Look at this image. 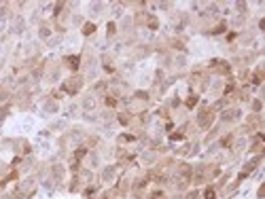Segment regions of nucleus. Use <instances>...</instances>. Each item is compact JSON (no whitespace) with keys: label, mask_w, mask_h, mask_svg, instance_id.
Masks as SVG:
<instances>
[{"label":"nucleus","mask_w":265,"mask_h":199,"mask_svg":"<svg viewBox=\"0 0 265 199\" xmlns=\"http://www.w3.org/2000/svg\"><path fill=\"white\" fill-rule=\"evenodd\" d=\"M195 102H197V98H195V96H191V100H187V106L191 108V106H195Z\"/></svg>","instance_id":"nucleus-6"},{"label":"nucleus","mask_w":265,"mask_h":199,"mask_svg":"<svg viewBox=\"0 0 265 199\" xmlns=\"http://www.w3.org/2000/svg\"><path fill=\"white\" fill-rule=\"evenodd\" d=\"M210 121H212V112L204 110V112L199 114V125H202V127H208V125H210Z\"/></svg>","instance_id":"nucleus-2"},{"label":"nucleus","mask_w":265,"mask_h":199,"mask_svg":"<svg viewBox=\"0 0 265 199\" xmlns=\"http://www.w3.org/2000/svg\"><path fill=\"white\" fill-rule=\"evenodd\" d=\"M195 197H197V193H191V195H189L187 199H195Z\"/></svg>","instance_id":"nucleus-8"},{"label":"nucleus","mask_w":265,"mask_h":199,"mask_svg":"<svg viewBox=\"0 0 265 199\" xmlns=\"http://www.w3.org/2000/svg\"><path fill=\"white\" fill-rule=\"evenodd\" d=\"M151 199H163V193H153V197Z\"/></svg>","instance_id":"nucleus-7"},{"label":"nucleus","mask_w":265,"mask_h":199,"mask_svg":"<svg viewBox=\"0 0 265 199\" xmlns=\"http://www.w3.org/2000/svg\"><path fill=\"white\" fill-rule=\"evenodd\" d=\"M204 197H206V199H214V197H217V195H214V189H208V191L204 193Z\"/></svg>","instance_id":"nucleus-5"},{"label":"nucleus","mask_w":265,"mask_h":199,"mask_svg":"<svg viewBox=\"0 0 265 199\" xmlns=\"http://www.w3.org/2000/svg\"><path fill=\"white\" fill-rule=\"evenodd\" d=\"M72 83H64V91H68V93H77L79 89H81V81L79 79H70Z\"/></svg>","instance_id":"nucleus-1"},{"label":"nucleus","mask_w":265,"mask_h":199,"mask_svg":"<svg viewBox=\"0 0 265 199\" xmlns=\"http://www.w3.org/2000/svg\"><path fill=\"white\" fill-rule=\"evenodd\" d=\"M93 30H95V26H93V23H87V26H85V30H83V34H85V36H89V34H93Z\"/></svg>","instance_id":"nucleus-3"},{"label":"nucleus","mask_w":265,"mask_h":199,"mask_svg":"<svg viewBox=\"0 0 265 199\" xmlns=\"http://www.w3.org/2000/svg\"><path fill=\"white\" fill-rule=\"evenodd\" d=\"M68 61H70V68H79V57H68Z\"/></svg>","instance_id":"nucleus-4"}]
</instances>
